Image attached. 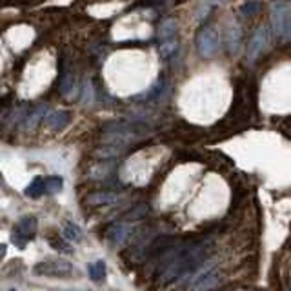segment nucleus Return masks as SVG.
<instances>
[{"label": "nucleus", "mask_w": 291, "mask_h": 291, "mask_svg": "<svg viewBox=\"0 0 291 291\" xmlns=\"http://www.w3.org/2000/svg\"><path fill=\"white\" fill-rule=\"evenodd\" d=\"M73 86H75L73 73L71 71H64L62 78H60V93H62V95H71Z\"/></svg>", "instance_id": "nucleus-18"}, {"label": "nucleus", "mask_w": 291, "mask_h": 291, "mask_svg": "<svg viewBox=\"0 0 291 291\" xmlns=\"http://www.w3.org/2000/svg\"><path fill=\"white\" fill-rule=\"evenodd\" d=\"M177 40L175 38H169V40H164L162 42V46H160V49H162V55L166 58H169L173 55V53L177 51Z\"/></svg>", "instance_id": "nucleus-22"}, {"label": "nucleus", "mask_w": 291, "mask_h": 291, "mask_svg": "<svg viewBox=\"0 0 291 291\" xmlns=\"http://www.w3.org/2000/svg\"><path fill=\"white\" fill-rule=\"evenodd\" d=\"M48 240H49V244H51V248L57 249V251H62V253H71L73 251L69 242H67L64 237H49Z\"/></svg>", "instance_id": "nucleus-19"}, {"label": "nucleus", "mask_w": 291, "mask_h": 291, "mask_svg": "<svg viewBox=\"0 0 291 291\" xmlns=\"http://www.w3.org/2000/svg\"><path fill=\"white\" fill-rule=\"evenodd\" d=\"M129 226L122 224V222H119V224H113L110 229V233H108V239H110V244L111 246H120V244L124 242L126 239L129 237Z\"/></svg>", "instance_id": "nucleus-9"}, {"label": "nucleus", "mask_w": 291, "mask_h": 291, "mask_svg": "<svg viewBox=\"0 0 291 291\" xmlns=\"http://www.w3.org/2000/svg\"><path fill=\"white\" fill-rule=\"evenodd\" d=\"M164 91H166V82L160 78V80H158L157 84H155V86H153L151 89L148 91V95H146V96H148L151 102H157L158 99L164 95Z\"/></svg>", "instance_id": "nucleus-20"}, {"label": "nucleus", "mask_w": 291, "mask_h": 291, "mask_svg": "<svg viewBox=\"0 0 291 291\" xmlns=\"http://www.w3.org/2000/svg\"><path fill=\"white\" fill-rule=\"evenodd\" d=\"M146 213H148V206H144V204H137L133 208V210L129 211L128 215V219H140V217H144L146 215Z\"/></svg>", "instance_id": "nucleus-24"}, {"label": "nucleus", "mask_w": 291, "mask_h": 291, "mask_svg": "<svg viewBox=\"0 0 291 291\" xmlns=\"http://www.w3.org/2000/svg\"><path fill=\"white\" fill-rule=\"evenodd\" d=\"M173 242H175V239L169 237V235L157 237V239L153 240L151 246H149V257H160L162 253H167L173 248Z\"/></svg>", "instance_id": "nucleus-7"}, {"label": "nucleus", "mask_w": 291, "mask_h": 291, "mask_svg": "<svg viewBox=\"0 0 291 291\" xmlns=\"http://www.w3.org/2000/svg\"><path fill=\"white\" fill-rule=\"evenodd\" d=\"M24 193H26V197L33 199V201H38L40 197H44V195H46V187H44V178H42V177L33 178V180H31V182L28 184V186H26Z\"/></svg>", "instance_id": "nucleus-11"}, {"label": "nucleus", "mask_w": 291, "mask_h": 291, "mask_svg": "<svg viewBox=\"0 0 291 291\" xmlns=\"http://www.w3.org/2000/svg\"><path fill=\"white\" fill-rule=\"evenodd\" d=\"M117 201H119V195L111 193V191H95L86 199V202L91 206H110L115 204Z\"/></svg>", "instance_id": "nucleus-8"}, {"label": "nucleus", "mask_w": 291, "mask_h": 291, "mask_svg": "<svg viewBox=\"0 0 291 291\" xmlns=\"http://www.w3.org/2000/svg\"><path fill=\"white\" fill-rule=\"evenodd\" d=\"M44 187H46V193L57 195V193H60L64 189V180L60 177H57V175H53V177L44 178Z\"/></svg>", "instance_id": "nucleus-15"}, {"label": "nucleus", "mask_w": 291, "mask_h": 291, "mask_svg": "<svg viewBox=\"0 0 291 291\" xmlns=\"http://www.w3.org/2000/svg\"><path fill=\"white\" fill-rule=\"evenodd\" d=\"M91 89H93V87H91V84L87 82L86 87H84V99H82V102H84V104H89V102H91V99H89Z\"/></svg>", "instance_id": "nucleus-25"}, {"label": "nucleus", "mask_w": 291, "mask_h": 291, "mask_svg": "<svg viewBox=\"0 0 291 291\" xmlns=\"http://www.w3.org/2000/svg\"><path fill=\"white\" fill-rule=\"evenodd\" d=\"M71 120V113L66 110H57V111H51V113L46 117V126L53 131H60L64 129Z\"/></svg>", "instance_id": "nucleus-6"}, {"label": "nucleus", "mask_w": 291, "mask_h": 291, "mask_svg": "<svg viewBox=\"0 0 291 291\" xmlns=\"http://www.w3.org/2000/svg\"><path fill=\"white\" fill-rule=\"evenodd\" d=\"M73 273V264L67 258H44L42 262H38L33 266V275L37 277H57L64 278Z\"/></svg>", "instance_id": "nucleus-2"}, {"label": "nucleus", "mask_w": 291, "mask_h": 291, "mask_svg": "<svg viewBox=\"0 0 291 291\" xmlns=\"http://www.w3.org/2000/svg\"><path fill=\"white\" fill-rule=\"evenodd\" d=\"M271 26L280 40H291V0H275L271 4Z\"/></svg>", "instance_id": "nucleus-1"}, {"label": "nucleus", "mask_w": 291, "mask_h": 291, "mask_svg": "<svg viewBox=\"0 0 291 291\" xmlns=\"http://www.w3.org/2000/svg\"><path fill=\"white\" fill-rule=\"evenodd\" d=\"M197 48H199V53L202 57H211L213 53L219 48V35L213 28H204L199 33V38H197Z\"/></svg>", "instance_id": "nucleus-4"}, {"label": "nucleus", "mask_w": 291, "mask_h": 291, "mask_svg": "<svg viewBox=\"0 0 291 291\" xmlns=\"http://www.w3.org/2000/svg\"><path fill=\"white\" fill-rule=\"evenodd\" d=\"M177 35V22L173 19H167L164 20L160 28H158V40L164 42V40H169V38H175Z\"/></svg>", "instance_id": "nucleus-13"}, {"label": "nucleus", "mask_w": 291, "mask_h": 291, "mask_svg": "<svg viewBox=\"0 0 291 291\" xmlns=\"http://www.w3.org/2000/svg\"><path fill=\"white\" fill-rule=\"evenodd\" d=\"M260 10H262V4L258 0H248L246 4L240 6V15L242 17H255L260 13Z\"/></svg>", "instance_id": "nucleus-17"}, {"label": "nucleus", "mask_w": 291, "mask_h": 291, "mask_svg": "<svg viewBox=\"0 0 291 291\" xmlns=\"http://www.w3.org/2000/svg\"><path fill=\"white\" fill-rule=\"evenodd\" d=\"M240 29L239 26H233V28L229 29V48L231 51H237L239 49V44H240Z\"/></svg>", "instance_id": "nucleus-21"}, {"label": "nucleus", "mask_w": 291, "mask_h": 291, "mask_svg": "<svg viewBox=\"0 0 291 291\" xmlns=\"http://www.w3.org/2000/svg\"><path fill=\"white\" fill-rule=\"evenodd\" d=\"M10 240L11 244H13L15 248H19V249H24L26 246H28V237H26L22 231H20L19 228H17V224L13 226V229H11V235H10Z\"/></svg>", "instance_id": "nucleus-16"}, {"label": "nucleus", "mask_w": 291, "mask_h": 291, "mask_svg": "<svg viewBox=\"0 0 291 291\" xmlns=\"http://www.w3.org/2000/svg\"><path fill=\"white\" fill-rule=\"evenodd\" d=\"M44 111H46V106H40L35 113L29 115V119L26 120V128H35L37 126V122H40V117L44 115Z\"/></svg>", "instance_id": "nucleus-23"}, {"label": "nucleus", "mask_w": 291, "mask_h": 291, "mask_svg": "<svg viewBox=\"0 0 291 291\" xmlns=\"http://www.w3.org/2000/svg\"><path fill=\"white\" fill-rule=\"evenodd\" d=\"M6 251H8V246H6V244H0V258L4 257Z\"/></svg>", "instance_id": "nucleus-26"}, {"label": "nucleus", "mask_w": 291, "mask_h": 291, "mask_svg": "<svg viewBox=\"0 0 291 291\" xmlns=\"http://www.w3.org/2000/svg\"><path fill=\"white\" fill-rule=\"evenodd\" d=\"M62 237L67 242H80L82 240V229L73 222H66L62 229Z\"/></svg>", "instance_id": "nucleus-14"}, {"label": "nucleus", "mask_w": 291, "mask_h": 291, "mask_svg": "<svg viewBox=\"0 0 291 291\" xmlns=\"http://www.w3.org/2000/svg\"><path fill=\"white\" fill-rule=\"evenodd\" d=\"M17 228L22 231V233L28 237V240H33L35 235H37V228H38V220L37 217L33 215H26L17 222Z\"/></svg>", "instance_id": "nucleus-10"}, {"label": "nucleus", "mask_w": 291, "mask_h": 291, "mask_svg": "<svg viewBox=\"0 0 291 291\" xmlns=\"http://www.w3.org/2000/svg\"><path fill=\"white\" fill-rule=\"evenodd\" d=\"M87 275H89V278L93 282H104L106 275H108L104 260H96V262L89 264V266H87Z\"/></svg>", "instance_id": "nucleus-12"}, {"label": "nucleus", "mask_w": 291, "mask_h": 291, "mask_svg": "<svg viewBox=\"0 0 291 291\" xmlns=\"http://www.w3.org/2000/svg\"><path fill=\"white\" fill-rule=\"evenodd\" d=\"M220 284V273L217 269H208L201 275V277H197V280L191 284L193 289H213Z\"/></svg>", "instance_id": "nucleus-5"}, {"label": "nucleus", "mask_w": 291, "mask_h": 291, "mask_svg": "<svg viewBox=\"0 0 291 291\" xmlns=\"http://www.w3.org/2000/svg\"><path fill=\"white\" fill-rule=\"evenodd\" d=\"M269 42H271V31L267 26H260L257 28V31L253 33L251 40L248 44V60L249 64H255L257 60H260L264 53L269 48Z\"/></svg>", "instance_id": "nucleus-3"}]
</instances>
